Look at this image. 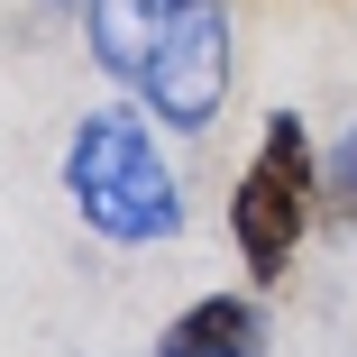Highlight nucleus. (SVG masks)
Instances as JSON below:
<instances>
[{
  "label": "nucleus",
  "instance_id": "obj_3",
  "mask_svg": "<svg viewBox=\"0 0 357 357\" xmlns=\"http://www.w3.org/2000/svg\"><path fill=\"white\" fill-rule=\"evenodd\" d=\"M321 220V147L294 110H275L257 128V147L238 165V192H229V238H238V266L257 284H284Z\"/></svg>",
  "mask_w": 357,
  "mask_h": 357
},
{
  "label": "nucleus",
  "instance_id": "obj_4",
  "mask_svg": "<svg viewBox=\"0 0 357 357\" xmlns=\"http://www.w3.org/2000/svg\"><path fill=\"white\" fill-rule=\"evenodd\" d=\"M156 357H266V312L257 294H202L165 321Z\"/></svg>",
  "mask_w": 357,
  "mask_h": 357
},
{
  "label": "nucleus",
  "instance_id": "obj_1",
  "mask_svg": "<svg viewBox=\"0 0 357 357\" xmlns=\"http://www.w3.org/2000/svg\"><path fill=\"white\" fill-rule=\"evenodd\" d=\"M83 28H92V64L156 128L202 137L229 110V83H238L229 0H92Z\"/></svg>",
  "mask_w": 357,
  "mask_h": 357
},
{
  "label": "nucleus",
  "instance_id": "obj_2",
  "mask_svg": "<svg viewBox=\"0 0 357 357\" xmlns=\"http://www.w3.org/2000/svg\"><path fill=\"white\" fill-rule=\"evenodd\" d=\"M64 202L110 248H156L183 229V183L137 110H83L64 137Z\"/></svg>",
  "mask_w": 357,
  "mask_h": 357
},
{
  "label": "nucleus",
  "instance_id": "obj_5",
  "mask_svg": "<svg viewBox=\"0 0 357 357\" xmlns=\"http://www.w3.org/2000/svg\"><path fill=\"white\" fill-rule=\"evenodd\" d=\"M321 211H330L339 229H357V128L321 156Z\"/></svg>",
  "mask_w": 357,
  "mask_h": 357
}]
</instances>
